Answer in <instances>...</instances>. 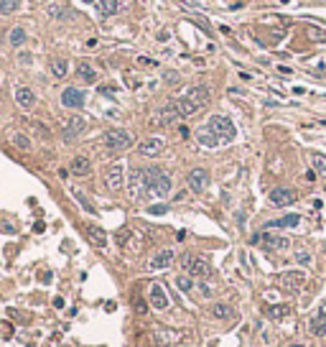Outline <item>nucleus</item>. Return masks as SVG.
Returning a JSON list of instances; mask_svg holds the SVG:
<instances>
[{"label":"nucleus","mask_w":326,"mask_h":347,"mask_svg":"<svg viewBox=\"0 0 326 347\" xmlns=\"http://www.w3.org/2000/svg\"><path fill=\"white\" fill-rule=\"evenodd\" d=\"M127 189H130V197H133V199H143V197H145V179H143V169H133V171H130Z\"/></svg>","instance_id":"nucleus-12"},{"label":"nucleus","mask_w":326,"mask_h":347,"mask_svg":"<svg viewBox=\"0 0 326 347\" xmlns=\"http://www.w3.org/2000/svg\"><path fill=\"white\" fill-rule=\"evenodd\" d=\"M212 314L217 317V319H234V309L229 307V304H224V301H217L214 307H212Z\"/></svg>","instance_id":"nucleus-27"},{"label":"nucleus","mask_w":326,"mask_h":347,"mask_svg":"<svg viewBox=\"0 0 326 347\" xmlns=\"http://www.w3.org/2000/svg\"><path fill=\"white\" fill-rule=\"evenodd\" d=\"M278 286L286 289V291H298L303 286V281H306V273L303 271H286V273H278Z\"/></svg>","instance_id":"nucleus-5"},{"label":"nucleus","mask_w":326,"mask_h":347,"mask_svg":"<svg viewBox=\"0 0 326 347\" xmlns=\"http://www.w3.org/2000/svg\"><path fill=\"white\" fill-rule=\"evenodd\" d=\"M316 317H321V319H326V301L319 307V312H316Z\"/></svg>","instance_id":"nucleus-44"},{"label":"nucleus","mask_w":326,"mask_h":347,"mask_svg":"<svg viewBox=\"0 0 326 347\" xmlns=\"http://www.w3.org/2000/svg\"><path fill=\"white\" fill-rule=\"evenodd\" d=\"M69 169H72L74 176H90V174H92V161L87 159V156H74L72 164H69Z\"/></svg>","instance_id":"nucleus-18"},{"label":"nucleus","mask_w":326,"mask_h":347,"mask_svg":"<svg viewBox=\"0 0 326 347\" xmlns=\"http://www.w3.org/2000/svg\"><path fill=\"white\" fill-rule=\"evenodd\" d=\"M77 74H79V79H82V82H87V84L97 82V69H92V64H87V61L77 64Z\"/></svg>","instance_id":"nucleus-25"},{"label":"nucleus","mask_w":326,"mask_h":347,"mask_svg":"<svg viewBox=\"0 0 326 347\" xmlns=\"http://www.w3.org/2000/svg\"><path fill=\"white\" fill-rule=\"evenodd\" d=\"M186 186H189L194 194H202V191L209 186V171H207V169H194V171H189Z\"/></svg>","instance_id":"nucleus-7"},{"label":"nucleus","mask_w":326,"mask_h":347,"mask_svg":"<svg viewBox=\"0 0 326 347\" xmlns=\"http://www.w3.org/2000/svg\"><path fill=\"white\" fill-rule=\"evenodd\" d=\"M309 38H314V41H326V31H324V28H309Z\"/></svg>","instance_id":"nucleus-38"},{"label":"nucleus","mask_w":326,"mask_h":347,"mask_svg":"<svg viewBox=\"0 0 326 347\" xmlns=\"http://www.w3.org/2000/svg\"><path fill=\"white\" fill-rule=\"evenodd\" d=\"M97 10L102 15H115L122 10V0H97Z\"/></svg>","instance_id":"nucleus-23"},{"label":"nucleus","mask_w":326,"mask_h":347,"mask_svg":"<svg viewBox=\"0 0 326 347\" xmlns=\"http://www.w3.org/2000/svg\"><path fill=\"white\" fill-rule=\"evenodd\" d=\"M288 347H303V345H288Z\"/></svg>","instance_id":"nucleus-48"},{"label":"nucleus","mask_w":326,"mask_h":347,"mask_svg":"<svg viewBox=\"0 0 326 347\" xmlns=\"http://www.w3.org/2000/svg\"><path fill=\"white\" fill-rule=\"evenodd\" d=\"M288 314H291V309H288V307H268V317H270V319H275V322L286 319Z\"/></svg>","instance_id":"nucleus-32"},{"label":"nucleus","mask_w":326,"mask_h":347,"mask_svg":"<svg viewBox=\"0 0 326 347\" xmlns=\"http://www.w3.org/2000/svg\"><path fill=\"white\" fill-rule=\"evenodd\" d=\"M311 164H314V171L316 174H324V176H326V156L324 154H314L311 156Z\"/></svg>","instance_id":"nucleus-33"},{"label":"nucleus","mask_w":326,"mask_h":347,"mask_svg":"<svg viewBox=\"0 0 326 347\" xmlns=\"http://www.w3.org/2000/svg\"><path fill=\"white\" fill-rule=\"evenodd\" d=\"M173 258H176V253H173V248H166V250H158L153 255V260L148 263V271H163L173 263Z\"/></svg>","instance_id":"nucleus-15"},{"label":"nucleus","mask_w":326,"mask_h":347,"mask_svg":"<svg viewBox=\"0 0 326 347\" xmlns=\"http://www.w3.org/2000/svg\"><path fill=\"white\" fill-rule=\"evenodd\" d=\"M18 61H20V64H28V61H31V54H20Z\"/></svg>","instance_id":"nucleus-45"},{"label":"nucleus","mask_w":326,"mask_h":347,"mask_svg":"<svg viewBox=\"0 0 326 347\" xmlns=\"http://www.w3.org/2000/svg\"><path fill=\"white\" fill-rule=\"evenodd\" d=\"M67 72H69V61L67 59H54L51 61V74L56 79H64V77H67Z\"/></svg>","instance_id":"nucleus-29"},{"label":"nucleus","mask_w":326,"mask_h":347,"mask_svg":"<svg viewBox=\"0 0 326 347\" xmlns=\"http://www.w3.org/2000/svg\"><path fill=\"white\" fill-rule=\"evenodd\" d=\"M171 105L176 107V113L181 115V118H189V115H194V113H199L202 107L199 105H194L189 97H179V100H171Z\"/></svg>","instance_id":"nucleus-19"},{"label":"nucleus","mask_w":326,"mask_h":347,"mask_svg":"<svg viewBox=\"0 0 326 347\" xmlns=\"http://www.w3.org/2000/svg\"><path fill=\"white\" fill-rule=\"evenodd\" d=\"M72 194H74V199H77V202L82 204V209H87V212H92V204H90V199H87V197H84V194H82L79 189H74Z\"/></svg>","instance_id":"nucleus-37"},{"label":"nucleus","mask_w":326,"mask_h":347,"mask_svg":"<svg viewBox=\"0 0 326 347\" xmlns=\"http://www.w3.org/2000/svg\"><path fill=\"white\" fill-rule=\"evenodd\" d=\"M298 222H301L298 214H286V217H280V220H275V222H268L265 227L268 230H273V227H298Z\"/></svg>","instance_id":"nucleus-28"},{"label":"nucleus","mask_w":326,"mask_h":347,"mask_svg":"<svg viewBox=\"0 0 326 347\" xmlns=\"http://www.w3.org/2000/svg\"><path fill=\"white\" fill-rule=\"evenodd\" d=\"M176 286H179L181 291H186V294H189V291L194 289V281H191V276H189V273H184V276H179V278H176Z\"/></svg>","instance_id":"nucleus-35"},{"label":"nucleus","mask_w":326,"mask_h":347,"mask_svg":"<svg viewBox=\"0 0 326 347\" xmlns=\"http://www.w3.org/2000/svg\"><path fill=\"white\" fill-rule=\"evenodd\" d=\"M197 141H199L202 146H207V148H217V146H222V143H224L222 138H217V136L212 133V130H207V128L197 133Z\"/></svg>","instance_id":"nucleus-26"},{"label":"nucleus","mask_w":326,"mask_h":347,"mask_svg":"<svg viewBox=\"0 0 326 347\" xmlns=\"http://www.w3.org/2000/svg\"><path fill=\"white\" fill-rule=\"evenodd\" d=\"M148 212H150V214H166L168 207H166V204H156V207H148Z\"/></svg>","instance_id":"nucleus-39"},{"label":"nucleus","mask_w":326,"mask_h":347,"mask_svg":"<svg viewBox=\"0 0 326 347\" xmlns=\"http://www.w3.org/2000/svg\"><path fill=\"white\" fill-rule=\"evenodd\" d=\"M260 245L265 250H288L291 240L283 235H270V232H260Z\"/></svg>","instance_id":"nucleus-11"},{"label":"nucleus","mask_w":326,"mask_h":347,"mask_svg":"<svg viewBox=\"0 0 326 347\" xmlns=\"http://www.w3.org/2000/svg\"><path fill=\"white\" fill-rule=\"evenodd\" d=\"M191 335L186 330H156V340L158 345H181L186 342Z\"/></svg>","instance_id":"nucleus-9"},{"label":"nucleus","mask_w":326,"mask_h":347,"mask_svg":"<svg viewBox=\"0 0 326 347\" xmlns=\"http://www.w3.org/2000/svg\"><path fill=\"white\" fill-rule=\"evenodd\" d=\"M46 13L51 15V18H56V20H67V18H72L74 13L64 5V3H59V0H51V3L46 5Z\"/></svg>","instance_id":"nucleus-21"},{"label":"nucleus","mask_w":326,"mask_h":347,"mask_svg":"<svg viewBox=\"0 0 326 347\" xmlns=\"http://www.w3.org/2000/svg\"><path fill=\"white\" fill-rule=\"evenodd\" d=\"M105 181H107V186H110V189H120L122 181H125V176H122V164H112L110 169H107Z\"/></svg>","instance_id":"nucleus-17"},{"label":"nucleus","mask_w":326,"mask_h":347,"mask_svg":"<svg viewBox=\"0 0 326 347\" xmlns=\"http://www.w3.org/2000/svg\"><path fill=\"white\" fill-rule=\"evenodd\" d=\"M179 118H181V115L176 113V107H173L171 102H166L158 113H153V118H150V125H161V128H166V125H173Z\"/></svg>","instance_id":"nucleus-8"},{"label":"nucleus","mask_w":326,"mask_h":347,"mask_svg":"<svg viewBox=\"0 0 326 347\" xmlns=\"http://www.w3.org/2000/svg\"><path fill=\"white\" fill-rule=\"evenodd\" d=\"M87 237H90V243H95L97 248H107V235H105L102 227L90 225V227H87Z\"/></svg>","instance_id":"nucleus-24"},{"label":"nucleus","mask_w":326,"mask_h":347,"mask_svg":"<svg viewBox=\"0 0 326 347\" xmlns=\"http://www.w3.org/2000/svg\"><path fill=\"white\" fill-rule=\"evenodd\" d=\"M186 97L194 102V105H199V107H204L207 102H209V87H204V84H194L191 90L186 92Z\"/></svg>","instance_id":"nucleus-20"},{"label":"nucleus","mask_w":326,"mask_h":347,"mask_svg":"<svg viewBox=\"0 0 326 347\" xmlns=\"http://www.w3.org/2000/svg\"><path fill=\"white\" fill-rule=\"evenodd\" d=\"M143 179H145V197H168L171 194V176L166 171H161L158 166H148L143 169Z\"/></svg>","instance_id":"nucleus-1"},{"label":"nucleus","mask_w":326,"mask_h":347,"mask_svg":"<svg viewBox=\"0 0 326 347\" xmlns=\"http://www.w3.org/2000/svg\"><path fill=\"white\" fill-rule=\"evenodd\" d=\"M296 202V191L291 186H275L270 191V204L273 207H288Z\"/></svg>","instance_id":"nucleus-10"},{"label":"nucleus","mask_w":326,"mask_h":347,"mask_svg":"<svg viewBox=\"0 0 326 347\" xmlns=\"http://www.w3.org/2000/svg\"><path fill=\"white\" fill-rule=\"evenodd\" d=\"M296 258H298V263H303V266H306V263H309V260H311V258H309V253H298Z\"/></svg>","instance_id":"nucleus-42"},{"label":"nucleus","mask_w":326,"mask_h":347,"mask_svg":"<svg viewBox=\"0 0 326 347\" xmlns=\"http://www.w3.org/2000/svg\"><path fill=\"white\" fill-rule=\"evenodd\" d=\"M18 5H20V0H3V3H0V13H3V15H10V13L18 10Z\"/></svg>","instance_id":"nucleus-34"},{"label":"nucleus","mask_w":326,"mask_h":347,"mask_svg":"<svg viewBox=\"0 0 326 347\" xmlns=\"http://www.w3.org/2000/svg\"><path fill=\"white\" fill-rule=\"evenodd\" d=\"M163 79H166L168 84H176V82H179V74H176V72H166V74H163Z\"/></svg>","instance_id":"nucleus-40"},{"label":"nucleus","mask_w":326,"mask_h":347,"mask_svg":"<svg viewBox=\"0 0 326 347\" xmlns=\"http://www.w3.org/2000/svg\"><path fill=\"white\" fill-rule=\"evenodd\" d=\"M138 61H140V64H145V67H148V64H156V61H150V59H148V56H140V59H138Z\"/></svg>","instance_id":"nucleus-46"},{"label":"nucleus","mask_w":326,"mask_h":347,"mask_svg":"<svg viewBox=\"0 0 326 347\" xmlns=\"http://www.w3.org/2000/svg\"><path fill=\"white\" fill-rule=\"evenodd\" d=\"M207 130H212V133L217 138H222L224 143L234 138V123L229 118H224V115H212L209 123H207Z\"/></svg>","instance_id":"nucleus-3"},{"label":"nucleus","mask_w":326,"mask_h":347,"mask_svg":"<svg viewBox=\"0 0 326 347\" xmlns=\"http://www.w3.org/2000/svg\"><path fill=\"white\" fill-rule=\"evenodd\" d=\"M15 102L23 107V110H31V107L36 105V95L28 90V87H18L15 90Z\"/></svg>","instance_id":"nucleus-22"},{"label":"nucleus","mask_w":326,"mask_h":347,"mask_svg":"<svg viewBox=\"0 0 326 347\" xmlns=\"http://www.w3.org/2000/svg\"><path fill=\"white\" fill-rule=\"evenodd\" d=\"M148 301H150V307L158 309V312L168 309V296H166V291H163L161 284H150V289H148Z\"/></svg>","instance_id":"nucleus-14"},{"label":"nucleus","mask_w":326,"mask_h":347,"mask_svg":"<svg viewBox=\"0 0 326 347\" xmlns=\"http://www.w3.org/2000/svg\"><path fill=\"white\" fill-rule=\"evenodd\" d=\"M13 143H15L20 151H28V148H31V141H28L23 133H15V136H13Z\"/></svg>","instance_id":"nucleus-36"},{"label":"nucleus","mask_w":326,"mask_h":347,"mask_svg":"<svg viewBox=\"0 0 326 347\" xmlns=\"http://www.w3.org/2000/svg\"><path fill=\"white\" fill-rule=\"evenodd\" d=\"M309 330H311V335H316V337H321V335H326V319H321V317H311V322H309Z\"/></svg>","instance_id":"nucleus-30"},{"label":"nucleus","mask_w":326,"mask_h":347,"mask_svg":"<svg viewBox=\"0 0 326 347\" xmlns=\"http://www.w3.org/2000/svg\"><path fill=\"white\" fill-rule=\"evenodd\" d=\"M181 268H184L189 276H194V278H207V276L212 273L209 260H207V258H199V255H191V253H186V255H184Z\"/></svg>","instance_id":"nucleus-2"},{"label":"nucleus","mask_w":326,"mask_h":347,"mask_svg":"<svg viewBox=\"0 0 326 347\" xmlns=\"http://www.w3.org/2000/svg\"><path fill=\"white\" fill-rule=\"evenodd\" d=\"M135 312H138V314H145V312H148V304H145V301H138V304H135Z\"/></svg>","instance_id":"nucleus-41"},{"label":"nucleus","mask_w":326,"mask_h":347,"mask_svg":"<svg viewBox=\"0 0 326 347\" xmlns=\"http://www.w3.org/2000/svg\"><path fill=\"white\" fill-rule=\"evenodd\" d=\"M105 146L112 148V151H125L133 146V133L130 130H122V128H112L105 133Z\"/></svg>","instance_id":"nucleus-4"},{"label":"nucleus","mask_w":326,"mask_h":347,"mask_svg":"<svg viewBox=\"0 0 326 347\" xmlns=\"http://www.w3.org/2000/svg\"><path fill=\"white\" fill-rule=\"evenodd\" d=\"M84 3H95V5H97V0H84Z\"/></svg>","instance_id":"nucleus-47"},{"label":"nucleus","mask_w":326,"mask_h":347,"mask_svg":"<svg viewBox=\"0 0 326 347\" xmlns=\"http://www.w3.org/2000/svg\"><path fill=\"white\" fill-rule=\"evenodd\" d=\"M163 148H166V141H163V138H156V136L140 141V146H138V151H140L143 156H158Z\"/></svg>","instance_id":"nucleus-16"},{"label":"nucleus","mask_w":326,"mask_h":347,"mask_svg":"<svg viewBox=\"0 0 326 347\" xmlns=\"http://www.w3.org/2000/svg\"><path fill=\"white\" fill-rule=\"evenodd\" d=\"M127 235H130L127 230H120V232H117V243H125V240H127Z\"/></svg>","instance_id":"nucleus-43"},{"label":"nucleus","mask_w":326,"mask_h":347,"mask_svg":"<svg viewBox=\"0 0 326 347\" xmlns=\"http://www.w3.org/2000/svg\"><path fill=\"white\" fill-rule=\"evenodd\" d=\"M84 128H87L84 118H79V115H72V118H67V120H64V125H61V138L69 143V141H74L79 133H84Z\"/></svg>","instance_id":"nucleus-6"},{"label":"nucleus","mask_w":326,"mask_h":347,"mask_svg":"<svg viewBox=\"0 0 326 347\" xmlns=\"http://www.w3.org/2000/svg\"><path fill=\"white\" fill-rule=\"evenodd\" d=\"M8 41H10V46H23V43H26V31L20 28V26H15L8 33Z\"/></svg>","instance_id":"nucleus-31"},{"label":"nucleus","mask_w":326,"mask_h":347,"mask_svg":"<svg viewBox=\"0 0 326 347\" xmlns=\"http://www.w3.org/2000/svg\"><path fill=\"white\" fill-rule=\"evenodd\" d=\"M61 105L69 107V110H82L84 107V92L77 90V87H67L61 92Z\"/></svg>","instance_id":"nucleus-13"}]
</instances>
